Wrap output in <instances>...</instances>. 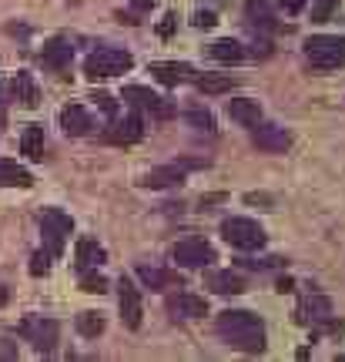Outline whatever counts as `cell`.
Instances as JSON below:
<instances>
[{
  "mask_svg": "<svg viewBox=\"0 0 345 362\" xmlns=\"http://www.w3.org/2000/svg\"><path fill=\"white\" fill-rule=\"evenodd\" d=\"M215 332L231 349H242V352H262L265 349V325L258 319L255 312H245V309H228L218 315Z\"/></svg>",
  "mask_w": 345,
  "mask_h": 362,
  "instance_id": "cell-1",
  "label": "cell"
},
{
  "mask_svg": "<svg viewBox=\"0 0 345 362\" xmlns=\"http://www.w3.org/2000/svg\"><path fill=\"white\" fill-rule=\"evenodd\" d=\"M134 67V57H131L124 47H98L94 54H88L84 61V74L90 81H104V78H117Z\"/></svg>",
  "mask_w": 345,
  "mask_h": 362,
  "instance_id": "cell-2",
  "label": "cell"
},
{
  "mask_svg": "<svg viewBox=\"0 0 345 362\" xmlns=\"http://www.w3.org/2000/svg\"><path fill=\"white\" fill-rule=\"evenodd\" d=\"M305 61L315 71H335L339 64H345V37H335V34H315V37H308Z\"/></svg>",
  "mask_w": 345,
  "mask_h": 362,
  "instance_id": "cell-3",
  "label": "cell"
},
{
  "mask_svg": "<svg viewBox=\"0 0 345 362\" xmlns=\"http://www.w3.org/2000/svg\"><path fill=\"white\" fill-rule=\"evenodd\" d=\"M221 238L228 242L231 248H242V252H255V248L265 245V228L252 218H225L221 221Z\"/></svg>",
  "mask_w": 345,
  "mask_h": 362,
  "instance_id": "cell-4",
  "label": "cell"
},
{
  "mask_svg": "<svg viewBox=\"0 0 345 362\" xmlns=\"http://www.w3.org/2000/svg\"><path fill=\"white\" fill-rule=\"evenodd\" d=\"M121 98L131 104V107H138V111H148L151 117L158 121H168V117H175V104L161 98V94H154L151 88H141V84H128V88L121 90Z\"/></svg>",
  "mask_w": 345,
  "mask_h": 362,
  "instance_id": "cell-5",
  "label": "cell"
},
{
  "mask_svg": "<svg viewBox=\"0 0 345 362\" xmlns=\"http://www.w3.org/2000/svg\"><path fill=\"white\" fill-rule=\"evenodd\" d=\"M40 228H44L47 248L57 255V252L64 248V238L74 232V221H71V215L61 211V208H44V211H40Z\"/></svg>",
  "mask_w": 345,
  "mask_h": 362,
  "instance_id": "cell-6",
  "label": "cell"
},
{
  "mask_svg": "<svg viewBox=\"0 0 345 362\" xmlns=\"http://www.w3.org/2000/svg\"><path fill=\"white\" fill-rule=\"evenodd\" d=\"M171 259L178 262V265H185V269H205L218 255L205 238H185V242H178V245L171 248Z\"/></svg>",
  "mask_w": 345,
  "mask_h": 362,
  "instance_id": "cell-7",
  "label": "cell"
},
{
  "mask_svg": "<svg viewBox=\"0 0 345 362\" xmlns=\"http://www.w3.org/2000/svg\"><path fill=\"white\" fill-rule=\"evenodd\" d=\"M117 305H121V322L128 325V329H141V315H144V309H141V292L128 275L117 279Z\"/></svg>",
  "mask_w": 345,
  "mask_h": 362,
  "instance_id": "cell-8",
  "label": "cell"
},
{
  "mask_svg": "<svg viewBox=\"0 0 345 362\" xmlns=\"http://www.w3.org/2000/svg\"><path fill=\"white\" fill-rule=\"evenodd\" d=\"M148 74L154 81H161L165 88H178L185 81H192V64H185V61H151L148 64Z\"/></svg>",
  "mask_w": 345,
  "mask_h": 362,
  "instance_id": "cell-9",
  "label": "cell"
},
{
  "mask_svg": "<svg viewBox=\"0 0 345 362\" xmlns=\"http://www.w3.org/2000/svg\"><path fill=\"white\" fill-rule=\"evenodd\" d=\"M144 138V121H141L138 111H128L124 117H117L115 124L107 128V141L115 144H134Z\"/></svg>",
  "mask_w": 345,
  "mask_h": 362,
  "instance_id": "cell-10",
  "label": "cell"
},
{
  "mask_svg": "<svg viewBox=\"0 0 345 362\" xmlns=\"http://www.w3.org/2000/svg\"><path fill=\"white\" fill-rule=\"evenodd\" d=\"M21 332L34 342L37 352H51L54 342H57V322H51V319H27L21 325Z\"/></svg>",
  "mask_w": 345,
  "mask_h": 362,
  "instance_id": "cell-11",
  "label": "cell"
},
{
  "mask_svg": "<svg viewBox=\"0 0 345 362\" xmlns=\"http://www.w3.org/2000/svg\"><path fill=\"white\" fill-rule=\"evenodd\" d=\"M252 144H255L258 151H269V155H279V151H288V131L279 128V124H262V128L252 134Z\"/></svg>",
  "mask_w": 345,
  "mask_h": 362,
  "instance_id": "cell-12",
  "label": "cell"
},
{
  "mask_svg": "<svg viewBox=\"0 0 345 362\" xmlns=\"http://www.w3.org/2000/svg\"><path fill=\"white\" fill-rule=\"evenodd\" d=\"M185 175H188V171L178 168V165L171 161V165H161V168H151L141 178V185H144V188H178V185H185Z\"/></svg>",
  "mask_w": 345,
  "mask_h": 362,
  "instance_id": "cell-13",
  "label": "cell"
},
{
  "mask_svg": "<svg viewBox=\"0 0 345 362\" xmlns=\"http://www.w3.org/2000/svg\"><path fill=\"white\" fill-rule=\"evenodd\" d=\"M71 57H74V47H71L64 37L47 40V44H44V54H40L44 67H51V71H67V67H71Z\"/></svg>",
  "mask_w": 345,
  "mask_h": 362,
  "instance_id": "cell-14",
  "label": "cell"
},
{
  "mask_svg": "<svg viewBox=\"0 0 345 362\" xmlns=\"http://www.w3.org/2000/svg\"><path fill=\"white\" fill-rule=\"evenodd\" d=\"M61 128L71 138H81V134H88L94 128V121H90V115L81 104H67V107H61Z\"/></svg>",
  "mask_w": 345,
  "mask_h": 362,
  "instance_id": "cell-15",
  "label": "cell"
},
{
  "mask_svg": "<svg viewBox=\"0 0 345 362\" xmlns=\"http://www.w3.org/2000/svg\"><path fill=\"white\" fill-rule=\"evenodd\" d=\"M168 309L185 315V319H205L208 315V298L194 296V292H178V296L168 302Z\"/></svg>",
  "mask_w": 345,
  "mask_h": 362,
  "instance_id": "cell-16",
  "label": "cell"
},
{
  "mask_svg": "<svg viewBox=\"0 0 345 362\" xmlns=\"http://www.w3.org/2000/svg\"><path fill=\"white\" fill-rule=\"evenodd\" d=\"M138 279L144 282V288H151V292H165V288H175V285L181 288V275H178V272L154 269V265H141Z\"/></svg>",
  "mask_w": 345,
  "mask_h": 362,
  "instance_id": "cell-17",
  "label": "cell"
},
{
  "mask_svg": "<svg viewBox=\"0 0 345 362\" xmlns=\"http://www.w3.org/2000/svg\"><path fill=\"white\" fill-rule=\"evenodd\" d=\"M228 117L245 124V128H255L262 121V104L255 98H235V101H228Z\"/></svg>",
  "mask_w": 345,
  "mask_h": 362,
  "instance_id": "cell-18",
  "label": "cell"
},
{
  "mask_svg": "<svg viewBox=\"0 0 345 362\" xmlns=\"http://www.w3.org/2000/svg\"><path fill=\"white\" fill-rule=\"evenodd\" d=\"M11 94L17 98V101L24 104V107H37L40 104V90H37V81L30 78L27 71H17L11 81Z\"/></svg>",
  "mask_w": 345,
  "mask_h": 362,
  "instance_id": "cell-19",
  "label": "cell"
},
{
  "mask_svg": "<svg viewBox=\"0 0 345 362\" xmlns=\"http://www.w3.org/2000/svg\"><path fill=\"white\" fill-rule=\"evenodd\" d=\"M205 282L218 296H238V292H245V279L238 272H208Z\"/></svg>",
  "mask_w": 345,
  "mask_h": 362,
  "instance_id": "cell-20",
  "label": "cell"
},
{
  "mask_svg": "<svg viewBox=\"0 0 345 362\" xmlns=\"http://www.w3.org/2000/svg\"><path fill=\"white\" fill-rule=\"evenodd\" d=\"M104 248L94 242V238H81L74 245V262H77V269L84 272V269H98V265H104Z\"/></svg>",
  "mask_w": 345,
  "mask_h": 362,
  "instance_id": "cell-21",
  "label": "cell"
},
{
  "mask_svg": "<svg viewBox=\"0 0 345 362\" xmlns=\"http://www.w3.org/2000/svg\"><path fill=\"white\" fill-rule=\"evenodd\" d=\"M4 185H13V188H30L34 185V175L27 168H21L11 158H0V188Z\"/></svg>",
  "mask_w": 345,
  "mask_h": 362,
  "instance_id": "cell-22",
  "label": "cell"
},
{
  "mask_svg": "<svg viewBox=\"0 0 345 362\" xmlns=\"http://www.w3.org/2000/svg\"><path fill=\"white\" fill-rule=\"evenodd\" d=\"M192 81L201 94H225V90L235 88V78H231V74H211V71H205V74H192Z\"/></svg>",
  "mask_w": 345,
  "mask_h": 362,
  "instance_id": "cell-23",
  "label": "cell"
},
{
  "mask_svg": "<svg viewBox=\"0 0 345 362\" xmlns=\"http://www.w3.org/2000/svg\"><path fill=\"white\" fill-rule=\"evenodd\" d=\"M329 315H332V302H329V298L325 296H308L305 305L298 309V322H308V319H312V322H325Z\"/></svg>",
  "mask_w": 345,
  "mask_h": 362,
  "instance_id": "cell-24",
  "label": "cell"
},
{
  "mask_svg": "<svg viewBox=\"0 0 345 362\" xmlns=\"http://www.w3.org/2000/svg\"><path fill=\"white\" fill-rule=\"evenodd\" d=\"M21 155H27L30 161L44 158V128L40 124H27L24 128V134H21Z\"/></svg>",
  "mask_w": 345,
  "mask_h": 362,
  "instance_id": "cell-25",
  "label": "cell"
},
{
  "mask_svg": "<svg viewBox=\"0 0 345 362\" xmlns=\"http://www.w3.org/2000/svg\"><path fill=\"white\" fill-rule=\"evenodd\" d=\"M208 54L215 57V61H221V64H238V61H245V47L238 44V40H215L211 47H208Z\"/></svg>",
  "mask_w": 345,
  "mask_h": 362,
  "instance_id": "cell-26",
  "label": "cell"
},
{
  "mask_svg": "<svg viewBox=\"0 0 345 362\" xmlns=\"http://www.w3.org/2000/svg\"><path fill=\"white\" fill-rule=\"evenodd\" d=\"M74 325H77V332H81V336L84 339H98L104 332V315L101 312H81V315H77L74 319Z\"/></svg>",
  "mask_w": 345,
  "mask_h": 362,
  "instance_id": "cell-27",
  "label": "cell"
},
{
  "mask_svg": "<svg viewBox=\"0 0 345 362\" xmlns=\"http://www.w3.org/2000/svg\"><path fill=\"white\" fill-rule=\"evenodd\" d=\"M185 121L192 124V128L198 131H205V134H215V117H211V111H205V107H188L185 111Z\"/></svg>",
  "mask_w": 345,
  "mask_h": 362,
  "instance_id": "cell-28",
  "label": "cell"
},
{
  "mask_svg": "<svg viewBox=\"0 0 345 362\" xmlns=\"http://www.w3.org/2000/svg\"><path fill=\"white\" fill-rule=\"evenodd\" d=\"M81 288H84V292H90V296H101V292H107V279H104L101 272L98 269H84L81 272Z\"/></svg>",
  "mask_w": 345,
  "mask_h": 362,
  "instance_id": "cell-29",
  "label": "cell"
},
{
  "mask_svg": "<svg viewBox=\"0 0 345 362\" xmlns=\"http://www.w3.org/2000/svg\"><path fill=\"white\" fill-rule=\"evenodd\" d=\"M51 259H54L51 248L34 252V255H30V275H47V272H51Z\"/></svg>",
  "mask_w": 345,
  "mask_h": 362,
  "instance_id": "cell-30",
  "label": "cell"
},
{
  "mask_svg": "<svg viewBox=\"0 0 345 362\" xmlns=\"http://www.w3.org/2000/svg\"><path fill=\"white\" fill-rule=\"evenodd\" d=\"M175 30H178V13L175 11H168L161 21H158V37H175Z\"/></svg>",
  "mask_w": 345,
  "mask_h": 362,
  "instance_id": "cell-31",
  "label": "cell"
},
{
  "mask_svg": "<svg viewBox=\"0 0 345 362\" xmlns=\"http://www.w3.org/2000/svg\"><path fill=\"white\" fill-rule=\"evenodd\" d=\"M335 11H339V0H319L312 7V21H329Z\"/></svg>",
  "mask_w": 345,
  "mask_h": 362,
  "instance_id": "cell-32",
  "label": "cell"
},
{
  "mask_svg": "<svg viewBox=\"0 0 345 362\" xmlns=\"http://www.w3.org/2000/svg\"><path fill=\"white\" fill-rule=\"evenodd\" d=\"M192 24L201 27V30H208V27L218 24V17H215V11H194V13H192Z\"/></svg>",
  "mask_w": 345,
  "mask_h": 362,
  "instance_id": "cell-33",
  "label": "cell"
},
{
  "mask_svg": "<svg viewBox=\"0 0 345 362\" xmlns=\"http://www.w3.org/2000/svg\"><path fill=\"white\" fill-rule=\"evenodd\" d=\"M90 101L98 104V107H101L104 115H111V117H115V98H111V94H94Z\"/></svg>",
  "mask_w": 345,
  "mask_h": 362,
  "instance_id": "cell-34",
  "label": "cell"
},
{
  "mask_svg": "<svg viewBox=\"0 0 345 362\" xmlns=\"http://www.w3.org/2000/svg\"><path fill=\"white\" fill-rule=\"evenodd\" d=\"M275 7H281L285 13H298L305 7V0H275Z\"/></svg>",
  "mask_w": 345,
  "mask_h": 362,
  "instance_id": "cell-35",
  "label": "cell"
},
{
  "mask_svg": "<svg viewBox=\"0 0 345 362\" xmlns=\"http://www.w3.org/2000/svg\"><path fill=\"white\" fill-rule=\"evenodd\" d=\"M245 202H248V205H271V198H269V194H255V192H252V194H245Z\"/></svg>",
  "mask_w": 345,
  "mask_h": 362,
  "instance_id": "cell-36",
  "label": "cell"
},
{
  "mask_svg": "<svg viewBox=\"0 0 345 362\" xmlns=\"http://www.w3.org/2000/svg\"><path fill=\"white\" fill-rule=\"evenodd\" d=\"M154 4H158V0H131V7H134V11H151Z\"/></svg>",
  "mask_w": 345,
  "mask_h": 362,
  "instance_id": "cell-37",
  "label": "cell"
},
{
  "mask_svg": "<svg viewBox=\"0 0 345 362\" xmlns=\"http://www.w3.org/2000/svg\"><path fill=\"white\" fill-rule=\"evenodd\" d=\"M215 202H225V194H205V198H201V208L215 205Z\"/></svg>",
  "mask_w": 345,
  "mask_h": 362,
  "instance_id": "cell-38",
  "label": "cell"
},
{
  "mask_svg": "<svg viewBox=\"0 0 345 362\" xmlns=\"http://www.w3.org/2000/svg\"><path fill=\"white\" fill-rule=\"evenodd\" d=\"M292 279H279V292H292Z\"/></svg>",
  "mask_w": 345,
  "mask_h": 362,
  "instance_id": "cell-39",
  "label": "cell"
},
{
  "mask_svg": "<svg viewBox=\"0 0 345 362\" xmlns=\"http://www.w3.org/2000/svg\"><path fill=\"white\" fill-rule=\"evenodd\" d=\"M7 298H11V292H7V288H4V285H0V309H4V305H7Z\"/></svg>",
  "mask_w": 345,
  "mask_h": 362,
  "instance_id": "cell-40",
  "label": "cell"
},
{
  "mask_svg": "<svg viewBox=\"0 0 345 362\" xmlns=\"http://www.w3.org/2000/svg\"><path fill=\"white\" fill-rule=\"evenodd\" d=\"M7 128V115H4V107H0V131Z\"/></svg>",
  "mask_w": 345,
  "mask_h": 362,
  "instance_id": "cell-41",
  "label": "cell"
}]
</instances>
